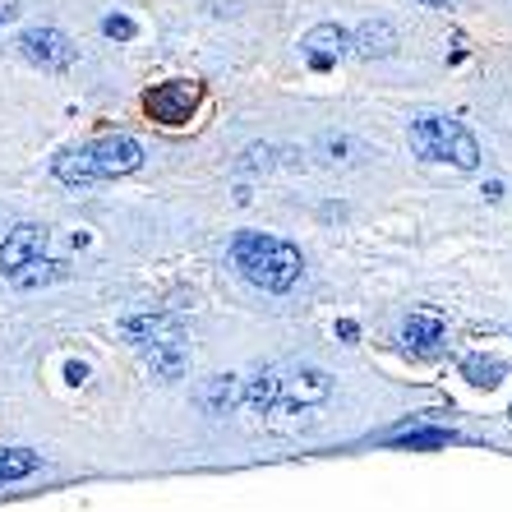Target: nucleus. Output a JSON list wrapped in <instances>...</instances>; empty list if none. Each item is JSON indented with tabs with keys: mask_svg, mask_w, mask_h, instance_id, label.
<instances>
[{
	"mask_svg": "<svg viewBox=\"0 0 512 512\" xmlns=\"http://www.w3.org/2000/svg\"><path fill=\"white\" fill-rule=\"evenodd\" d=\"M14 19H19V5H0V28L14 24Z\"/></svg>",
	"mask_w": 512,
	"mask_h": 512,
	"instance_id": "a211bd4d",
	"label": "nucleus"
},
{
	"mask_svg": "<svg viewBox=\"0 0 512 512\" xmlns=\"http://www.w3.org/2000/svg\"><path fill=\"white\" fill-rule=\"evenodd\" d=\"M47 240H51L47 227H33V222L14 227L10 236H5V245H0V277L10 286H19V291L60 282V277H65V263L47 254Z\"/></svg>",
	"mask_w": 512,
	"mask_h": 512,
	"instance_id": "20e7f679",
	"label": "nucleus"
},
{
	"mask_svg": "<svg viewBox=\"0 0 512 512\" xmlns=\"http://www.w3.org/2000/svg\"><path fill=\"white\" fill-rule=\"evenodd\" d=\"M102 33L116 37V42H130L139 28H134V19H125V14H107V19H102Z\"/></svg>",
	"mask_w": 512,
	"mask_h": 512,
	"instance_id": "dca6fc26",
	"label": "nucleus"
},
{
	"mask_svg": "<svg viewBox=\"0 0 512 512\" xmlns=\"http://www.w3.org/2000/svg\"><path fill=\"white\" fill-rule=\"evenodd\" d=\"M143 167V148L130 134H102L93 143H79L70 153L56 157V180L65 185H93V180H116Z\"/></svg>",
	"mask_w": 512,
	"mask_h": 512,
	"instance_id": "f03ea898",
	"label": "nucleus"
},
{
	"mask_svg": "<svg viewBox=\"0 0 512 512\" xmlns=\"http://www.w3.org/2000/svg\"><path fill=\"white\" fill-rule=\"evenodd\" d=\"M231 259L245 273V282H254L259 291H291L305 273V259H300L296 245H286L277 236H263V231H245L231 245Z\"/></svg>",
	"mask_w": 512,
	"mask_h": 512,
	"instance_id": "7ed1b4c3",
	"label": "nucleus"
},
{
	"mask_svg": "<svg viewBox=\"0 0 512 512\" xmlns=\"http://www.w3.org/2000/svg\"><path fill=\"white\" fill-rule=\"evenodd\" d=\"M65 374H70V383H84V379H88V370H84V365H70V370H65Z\"/></svg>",
	"mask_w": 512,
	"mask_h": 512,
	"instance_id": "6ab92c4d",
	"label": "nucleus"
},
{
	"mask_svg": "<svg viewBox=\"0 0 512 512\" xmlns=\"http://www.w3.org/2000/svg\"><path fill=\"white\" fill-rule=\"evenodd\" d=\"M462 374L471 383H476V388H494V383L503 379V374H508V365H503V360H485V356H471L462 365Z\"/></svg>",
	"mask_w": 512,
	"mask_h": 512,
	"instance_id": "4468645a",
	"label": "nucleus"
},
{
	"mask_svg": "<svg viewBox=\"0 0 512 512\" xmlns=\"http://www.w3.org/2000/svg\"><path fill=\"white\" fill-rule=\"evenodd\" d=\"M199 102H203V84H194V79H171V84H157L153 93L143 97V111H148L157 125H185Z\"/></svg>",
	"mask_w": 512,
	"mask_h": 512,
	"instance_id": "0eeeda50",
	"label": "nucleus"
},
{
	"mask_svg": "<svg viewBox=\"0 0 512 512\" xmlns=\"http://www.w3.org/2000/svg\"><path fill=\"white\" fill-rule=\"evenodd\" d=\"M328 397H333V379L319 365H277V393L259 420L273 434H300L319 420Z\"/></svg>",
	"mask_w": 512,
	"mask_h": 512,
	"instance_id": "f257e3e1",
	"label": "nucleus"
},
{
	"mask_svg": "<svg viewBox=\"0 0 512 512\" xmlns=\"http://www.w3.org/2000/svg\"><path fill=\"white\" fill-rule=\"evenodd\" d=\"M300 51L310 60V70H333L337 60L351 51V33L342 24H314L310 33L300 37Z\"/></svg>",
	"mask_w": 512,
	"mask_h": 512,
	"instance_id": "1a4fd4ad",
	"label": "nucleus"
},
{
	"mask_svg": "<svg viewBox=\"0 0 512 512\" xmlns=\"http://www.w3.org/2000/svg\"><path fill=\"white\" fill-rule=\"evenodd\" d=\"M245 167H268V148H250V153H245Z\"/></svg>",
	"mask_w": 512,
	"mask_h": 512,
	"instance_id": "f3484780",
	"label": "nucleus"
},
{
	"mask_svg": "<svg viewBox=\"0 0 512 512\" xmlns=\"http://www.w3.org/2000/svg\"><path fill=\"white\" fill-rule=\"evenodd\" d=\"M351 51H356V56H365V60L393 56V51H397V28L388 24V19H365V24L351 33Z\"/></svg>",
	"mask_w": 512,
	"mask_h": 512,
	"instance_id": "9b49d317",
	"label": "nucleus"
},
{
	"mask_svg": "<svg viewBox=\"0 0 512 512\" xmlns=\"http://www.w3.org/2000/svg\"><path fill=\"white\" fill-rule=\"evenodd\" d=\"M125 337L143 351H153L157 370L176 379L180 374V342H185V328L171 314H139V319H125Z\"/></svg>",
	"mask_w": 512,
	"mask_h": 512,
	"instance_id": "423d86ee",
	"label": "nucleus"
},
{
	"mask_svg": "<svg viewBox=\"0 0 512 512\" xmlns=\"http://www.w3.org/2000/svg\"><path fill=\"white\" fill-rule=\"evenodd\" d=\"M37 471V453H28V448H5L0 453V485H10V480H24Z\"/></svg>",
	"mask_w": 512,
	"mask_h": 512,
	"instance_id": "ddd939ff",
	"label": "nucleus"
},
{
	"mask_svg": "<svg viewBox=\"0 0 512 512\" xmlns=\"http://www.w3.org/2000/svg\"><path fill=\"white\" fill-rule=\"evenodd\" d=\"M14 47L24 51V60H33V65H42V70H65V65H70V60H74L70 37L60 33V28H24Z\"/></svg>",
	"mask_w": 512,
	"mask_h": 512,
	"instance_id": "6e6552de",
	"label": "nucleus"
},
{
	"mask_svg": "<svg viewBox=\"0 0 512 512\" xmlns=\"http://www.w3.org/2000/svg\"><path fill=\"white\" fill-rule=\"evenodd\" d=\"M443 342H448V328H443L439 314H411V319L402 323V351L406 356H439Z\"/></svg>",
	"mask_w": 512,
	"mask_h": 512,
	"instance_id": "9d476101",
	"label": "nucleus"
},
{
	"mask_svg": "<svg viewBox=\"0 0 512 512\" xmlns=\"http://www.w3.org/2000/svg\"><path fill=\"white\" fill-rule=\"evenodd\" d=\"M420 5H429V10H448V5H457V0H420Z\"/></svg>",
	"mask_w": 512,
	"mask_h": 512,
	"instance_id": "aec40b11",
	"label": "nucleus"
},
{
	"mask_svg": "<svg viewBox=\"0 0 512 512\" xmlns=\"http://www.w3.org/2000/svg\"><path fill=\"white\" fill-rule=\"evenodd\" d=\"M411 148H416V157H425V162H453V167H462V171L480 167L476 134L453 116H434V111L411 116Z\"/></svg>",
	"mask_w": 512,
	"mask_h": 512,
	"instance_id": "39448f33",
	"label": "nucleus"
},
{
	"mask_svg": "<svg viewBox=\"0 0 512 512\" xmlns=\"http://www.w3.org/2000/svg\"><path fill=\"white\" fill-rule=\"evenodd\" d=\"M457 434L453 429H406V434H393L388 443H397V448H411V453H420V448H448Z\"/></svg>",
	"mask_w": 512,
	"mask_h": 512,
	"instance_id": "f8f14e48",
	"label": "nucleus"
},
{
	"mask_svg": "<svg viewBox=\"0 0 512 512\" xmlns=\"http://www.w3.org/2000/svg\"><path fill=\"white\" fill-rule=\"evenodd\" d=\"M203 402H208V411H227L231 402H240V379H213Z\"/></svg>",
	"mask_w": 512,
	"mask_h": 512,
	"instance_id": "2eb2a0df",
	"label": "nucleus"
}]
</instances>
